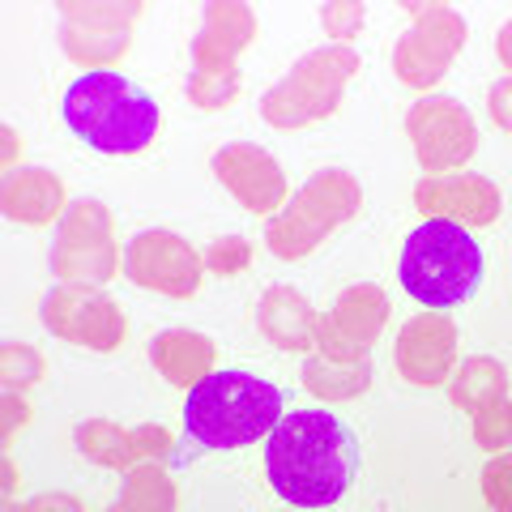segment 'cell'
Returning <instances> with one entry per match:
<instances>
[{
    "mask_svg": "<svg viewBox=\"0 0 512 512\" xmlns=\"http://www.w3.org/2000/svg\"><path fill=\"white\" fill-rule=\"evenodd\" d=\"M64 124L99 154H137L158 137L163 111L137 82L120 73H82L64 90Z\"/></svg>",
    "mask_w": 512,
    "mask_h": 512,
    "instance_id": "2",
    "label": "cell"
},
{
    "mask_svg": "<svg viewBox=\"0 0 512 512\" xmlns=\"http://www.w3.org/2000/svg\"><path fill=\"white\" fill-rule=\"evenodd\" d=\"M448 397H453L457 410H470V414H478L491 402H504L508 397V367L491 355L461 359L453 380H448Z\"/></svg>",
    "mask_w": 512,
    "mask_h": 512,
    "instance_id": "20",
    "label": "cell"
},
{
    "mask_svg": "<svg viewBox=\"0 0 512 512\" xmlns=\"http://www.w3.org/2000/svg\"><path fill=\"white\" fill-rule=\"evenodd\" d=\"M0 210L9 222H22V227H47V222H60L69 210V197H64V184L56 171L47 167H18L5 175L0 184Z\"/></svg>",
    "mask_w": 512,
    "mask_h": 512,
    "instance_id": "17",
    "label": "cell"
},
{
    "mask_svg": "<svg viewBox=\"0 0 512 512\" xmlns=\"http://www.w3.org/2000/svg\"><path fill=\"white\" fill-rule=\"evenodd\" d=\"M239 86H244V77H239V69H192L188 82H184V94L192 107L201 111H222L235 103Z\"/></svg>",
    "mask_w": 512,
    "mask_h": 512,
    "instance_id": "26",
    "label": "cell"
},
{
    "mask_svg": "<svg viewBox=\"0 0 512 512\" xmlns=\"http://www.w3.org/2000/svg\"><path fill=\"white\" fill-rule=\"evenodd\" d=\"M363 69V60L355 47L333 43V47H316V52L299 56L291 64V73L274 82L261 94V116L274 128H303L316 124L338 111L342 94L350 86V77Z\"/></svg>",
    "mask_w": 512,
    "mask_h": 512,
    "instance_id": "6",
    "label": "cell"
},
{
    "mask_svg": "<svg viewBox=\"0 0 512 512\" xmlns=\"http://www.w3.org/2000/svg\"><path fill=\"white\" fill-rule=\"evenodd\" d=\"M286 419L282 393L252 372H214L197 389H188L184 431L201 448H244L261 436H274V427Z\"/></svg>",
    "mask_w": 512,
    "mask_h": 512,
    "instance_id": "3",
    "label": "cell"
},
{
    "mask_svg": "<svg viewBox=\"0 0 512 512\" xmlns=\"http://www.w3.org/2000/svg\"><path fill=\"white\" fill-rule=\"evenodd\" d=\"M406 137L414 146L419 167L431 175H453L466 167L478 150V128L474 116L448 94H423L406 111Z\"/></svg>",
    "mask_w": 512,
    "mask_h": 512,
    "instance_id": "10",
    "label": "cell"
},
{
    "mask_svg": "<svg viewBox=\"0 0 512 512\" xmlns=\"http://www.w3.org/2000/svg\"><path fill=\"white\" fill-rule=\"evenodd\" d=\"M474 444L483 448V453H504V448L512 444V402L504 397V402H491L474 414Z\"/></svg>",
    "mask_w": 512,
    "mask_h": 512,
    "instance_id": "28",
    "label": "cell"
},
{
    "mask_svg": "<svg viewBox=\"0 0 512 512\" xmlns=\"http://www.w3.org/2000/svg\"><path fill=\"white\" fill-rule=\"evenodd\" d=\"M359 444L329 410H291L265 444V474L291 508H329L350 491Z\"/></svg>",
    "mask_w": 512,
    "mask_h": 512,
    "instance_id": "1",
    "label": "cell"
},
{
    "mask_svg": "<svg viewBox=\"0 0 512 512\" xmlns=\"http://www.w3.org/2000/svg\"><path fill=\"white\" fill-rule=\"evenodd\" d=\"M261 35L252 5L244 0H210L201 13V30L192 39V69H235L239 52H248Z\"/></svg>",
    "mask_w": 512,
    "mask_h": 512,
    "instance_id": "16",
    "label": "cell"
},
{
    "mask_svg": "<svg viewBox=\"0 0 512 512\" xmlns=\"http://www.w3.org/2000/svg\"><path fill=\"white\" fill-rule=\"evenodd\" d=\"M414 13V26L393 43V73L402 77L410 90H431L444 82V73L453 69L461 47L470 39V26L457 9L448 5H406Z\"/></svg>",
    "mask_w": 512,
    "mask_h": 512,
    "instance_id": "8",
    "label": "cell"
},
{
    "mask_svg": "<svg viewBox=\"0 0 512 512\" xmlns=\"http://www.w3.org/2000/svg\"><path fill=\"white\" fill-rule=\"evenodd\" d=\"M457 342H461V333L444 312L410 316L402 325V333H397V346H393L397 372H402L410 384H419V389L448 384L457 372Z\"/></svg>",
    "mask_w": 512,
    "mask_h": 512,
    "instance_id": "14",
    "label": "cell"
},
{
    "mask_svg": "<svg viewBox=\"0 0 512 512\" xmlns=\"http://www.w3.org/2000/svg\"><path fill=\"white\" fill-rule=\"evenodd\" d=\"M0 376H5V389H13V393L35 389L43 380V355L26 342H5L0 346Z\"/></svg>",
    "mask_w": 512,
    "mask_h": 512,
    "instance_id": "27",
    "label": "cell"
},
{
    "mask_svg": "<svg viewBox=\"0 0 512 512\" xmlns=\"http://www.w3.org/2000/svg\"><path fill=\"white\" fill-rule=\"evenodd\" d=\"M495 56H500V64L512 73V18L500 26V35H495Z\"/></svg>",
    "mask_w": 512,
    "mask_h": 512,
    "instance_id": "37",
    "label": "cell"
},
{
    "mask_svg": "<svg viewBox=\"0 0 512 512\" xmlns=\"http://www.w3.org/2000/svg\"><path fill=\"white\" fill-rule=\"evenodd\" d=\"M133 444H137V461H167L171 457V431L163 423L133 427Z\"/></svg>",
    "mask_w": 512,
    "mask_h": 512,
    "instance_id": "32",
    "label": "cell"
},
{
    "mask_svg": "<svg viewBox=\"0 0 512 512\" xmlns=\"http://www.w3.org/2000/svg\"><path fill=\"white\" fill-rule=\"evenodd\" d=\"M478 483H483V500L491 512H512V453H495Z\"/></svg>",
    "mask_w": 512,
    "mask_h": 512,
    "instance_id": "30",
    "label": "cell"
},
{
    "mask_svg": "<svg viewBox=\"0 0 512 512\" xmlns=\"http://www.w3.org/2000/svg\"><path fill=\"white\" fill-rule=\"evenodd\" d=\"M316 325H320V312L295 286H269L261 303H256V329L278 350H312Z\"/></svg>",
    "mask_w": 512,
    "mask_h": 512,
    "instance_id": "18",
    "label": "cell"
},
{
    "mask_svg": "<svg viewBox=\"0 0 512 512\" xmlns=\"http://www.w3.org/2000/svg\"><path fill=\"white\" fill-rule=\"evenodd\" d=\"M363 18H367V9L359 5V0H329V5L320 9V26H325V35H333L346 47L363 30Z\"/></svg>",
    "mask_w": 512,
    "mask_h": 512,
    "instance_id": "31",
    "label": "cell"
},
{
    "mask_svg": "<svg viewBox=\"0 0 512 512\" xmlns=\"http://www.w3.org/2000/svg\"><path fill=\"white\" fill-rule=\"evenodd\" d=\"M73 444L86 461L103 470H133L137 466V444H133V427L107 423V419H86L73 427Z\"/></svg>",
    "mask_w": 512,
    "mask_h": 512,
    "instance_id": "23",
    "label": "cell"
},
{
    "mask_svg": "<svg viewBox=\"0 0 512 512\" xmlns=\"http://www.w3.org/2000/svg\"><path fill=\"white\" fill-rule=\"evenodd\" d=\"M43 329L60 342L86 346V350H116L128 333V320L120 312V303L111 299L103 286H82V282H60L43 295L39 303Z\"/></svg>",
    "mask_w": 512,
    "mask_h": 512,
    "instance_id": "9",
    "label": "cell"
},
{
    "mask_svg": "<svg viewBox=\"0 0 512 512\" xmlns=\"http://www.w3.org/2000/svg\"><path fill=\"white\" fill-rule=\"evenodd\" d=\"M0 487H5V500H13V491H18V483H22V474H18V466H13V457H5L0 461Z\"/></svg>",
    "mask_w": 512,
    "mask_h": 512,
    "instance_id": "38",
    "label": "cell"
},
{
    "mask_svg": "<svg viewBox=\"0 0 512 512\" xmlns=\"http://www.w3.org/2000/svg\"><path fill=\"white\" fill-rule=\"evenodd\" d=\"M150 363L175 389H197L205 376H214V342L197 329H163L150 342Z\"/></svg>",
    "mask_w": 512,
    "mask_h": 512,
    "instance_id": "19",
    "label": "cell"
},
{
    "mask_svg": "<svg viewBox=\"0 0 512 512\" xmlns=\"http://www.w3.org/2000/svg\"><path fill=\"white\" fill-rule=\"evenodd\" d=\"M303 376V389L320 402H355L372 389V363H333V359H320V355H308L299 367Z\"/></svg>",
    "mask_w": 512,
    "mask_h": 512,
    "instance_id": "22",
    "label": "cell"
},
{
    "mask_svg": "<svg viewBox=\"0 0 512 512\" xmlns=\"http://www.w3.org/2000/svg\"><path fill=\"white\" fill-rule=\"evenodd\" d=\"M0 146H5V175H9V171H18L22 137H18V128H13V124H5V128H0Z\"/></svg>",
    "mask_w": 512,
    "mask_h": 512,
    "instance_id": "36",
    "label": "cell"
},
{
    "mask_svg": "<svg viewBox=\"0 0 512 512\" xmlns=\"http://www.w3.org/2000/svg\"><path fill=\"white\" fill-rule=\"evenodd\" d=\"M141 18V0H60V22L94 30H128Z\"/></svg>",
    "mask_w": 512,
    "mask_h": 512,
    "instance_id": "25",
    "label": "cell"
},
{
    "mask_svg": "<svg viewBox=\"0 0 512 512\" xmlns=\"http://www.w3.org/2000/svg\"><path fill=\"white\" fill-rule=\"evenodd\" d=\"M26 512H86L82 500H73V495L64 491H43L35 500H26Z\"/></svg>",
    "mask_w": 512,
    "mask_h": 512,
    "instance_id": "35",
    "label": "cell"
},
{
    "mask_svg": "<svg viewBox=\"0 0 512 512\" xmlns=\"http://www.w3.org/2000/svg\"><path fill=\"white\" fill-rule=\"evenodd\" d=\"M487 116H491L495 128L512 133V77H504V82H495L487 90Z\"/></svg>",
    "mask_w": 512,
    "mask_h": 512,
    "instance_id": "34",
    "label": "cell"
},
{
    "mask_svg": "<svg viewBox=\"0 0 512 512\" xmlns=\"http://www.w3.org/2000/svg\"><path fill=\"white\" fill-rule=\"evenodd\" d=\"M210 171L218 175V184L244 205L248 214L274 218L286 205V171L278 167V158L252 146V141H231L210 158Z\"/></svg>",
    "mask_w": 512,
    "mask_h": 512,
    "instance_id": "13",
    "label": "cell"
},
{
    "mask_svg": "<svg viewBox=\"0 0 512 512\" xmlns=\"http://www.w3.org/2000/svg\"><path fill=\"white\" fill-rule=\"evenodd\" d=\"M389 325V295L376 282H355L333 299L316 325V355L333 363H363Z\"/></svg>",
    "mask_w": 512,
    "mask_h": 512,
    "instance_id": "12",
    "label": "cell"
},
{
    "mask_svg": "<svg viewBox=\"0 0 512 512\" xmlns=\"http://www.w3.org/2000/svg\"><path fill=\"white\" fill-rule=\"evenodd\" d=\"M47 265L60 282H82L103 286L124 269L120 244L111 235V210L99 197H77L56 222L52 248H47Z\"/></svg>",
    "mask_w": 512,
    "mask_h": 512,
    "instance_id": "7",
    "label": "cell"
},
{
    "mask_svg": "<svg viewBox=\"0 0 512 512\" xmlns=\"http://www.w3.org/2000/svg\"><path fill=\"white\" fill-rule=\"evenodd\" d=\"M175 504H180V491L167 474V461H137L133 470H124L120 500L107 512H175Z\"/></svg>",
    "mask_w": 512,
    "mask_h": 512,
    "instance_id": "21",
    "label": "cell"
},
{
    "mask_svg": "<svg viewBox=\"0 0 512 512\" xmlns=\"http://www.w3.org/2000/svg\"><path fill=\"white\" fill-rule=\"evenodd\" d=\"M128 47H133V30H94V26L60 22V52L90 73H103L107 64H116L128 52Z\"/></svg>",
    "mask_w": 512,
    "mask_h": 512,
    "instance_id": "24",
    "label": "cell"
},
{
    "mask_svg": "<svg viewBox=\"0 0 512 512\" xmlns=\"http://www.w3.org/2000/svg\"><path fill=\"white\" fill-rule=\"evenodd\" d=\"M414 210L423 218H444L457 227H491L504 210V192L487 175L453 171V175H427L414 184Z\"/></svg>",
    "mask_w": 512,
    "mask_h": 512,
    "instance_id": "15",
    "label": "cell"
},
{
    "mask_svg": "<svg viewBox=\"0 0 512 512\" xmlns=\"http://www.w3.org/2000/svg\"><path fill=\"white\" fill-rule=\"evenodd\" d=\"M397 278H402L406 295L423 308H457L483 282V248L457 222L423 218L406 235Z\"/></svg>",
    "mask_w": 512,
    "mask_h": 512,
    "instance_id": "4",
    "label": "cell"
},
{
    "mask_svg": "<svg viewBox=\"0 0 512 512\" xmlns=\"http://www.w3.org/2000/svg\"><path fill=\"white\" fill-rule=\"evenodd\" d=\"M252 265V244L244 235H218L210 248H205V269L218 278H235L244 274V269Z\"/></svg>",
    "mask_w": 512,
    "mask_h": 512,
    "instance_id": "29",
    "label": "cell"
},
{
    "mask_svg": "<svg viewBox=\"0 0 512 512\" xmlns=\"http://www.w3.org/2000/svg\"><path fill=\"white\" fill-rule=\"evenodd\" d=\"M205 256L175 231H137L124 244V278L141 291H158L171 299H192L201 291Z\"/></svg>",
    "mask_w": 512,
    "mask_h": 512,
    "instance_id": "11",
    "label": "cell"
},
{
    "mask_svg": "<svg viewBox=\"0 0 512 512\" xmlns=\"http://www.w3.org/2000/svg\"><path fill=\"white\" fill-rule=\"evenodd\" d=\"M26 423H30L26 397H22V393H13V389H5V397H0V440H13Z\"/></svg>",
    "mask_w": 512,
    "mask_h": 512,
    "instance_id": "33",
    "label": "cell"
},
{
    "mask_svg": "<svg viewBox=\"0 0 512 512\" xmlns=\"http://www.w3.org/2000/svg\"><path fill=\"white\" fill-rule=\"evenodd\" d=\"M363 210V188L350 171L325 167L312 171L282 210L265 222V244L278 261H299V256L316 252L325 239Z\"/></svg>",
    "mask_w": 512,
    "mask_h": 512,
    "instance_id": "5",
    "label": "cell"
}]
</instances>
